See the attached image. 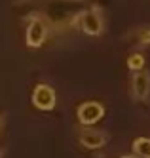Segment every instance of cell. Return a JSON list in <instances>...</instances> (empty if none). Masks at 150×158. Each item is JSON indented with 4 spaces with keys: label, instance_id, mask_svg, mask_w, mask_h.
Masks as SVG:
<instances>
[{
    "label": "cell",
    "instance_id": "obj_2",
    "mask_svg": "<svg viewBox=\"0 0 150 158\" xmlns=\"http://www.w3.org/2000/svg\"><path fill=\"white\" fill-rule=\"evenodd\" d=\"M76 23L84 35L89 36H99L105 31V19H103V12L97 4H93L89 10L76 15Z\"/></svg>",
    "mask_w": 150,
    "mask_h": 158
},
{
    "label": "cell",
    "instance_id": "obj_5",
    "mask_svg": "<svg viewBox=\"0 0 150 158\" xmlns=\"http://www.w3.org/2000/svg\"><path fill=\"white\" fill-rule=\"evenodd\" d=\"M131 99L135 101H148L150 99V73L148 71H137L131 74L129 82Z\"/></svg>",
    "mask_w": 150,
    "mask_h": 158
},
{
    "label": "cell",
    "instance_id": "obj_3",
    "mask_svg": "<svg viewBox=\"0 0 150 158\" xmlns=\"http://www.w3.org/2000/svg\"><path fill=\"white\" fill-rule=\"evenodd\" d=\"M103 116H105V105H101L99 101H84L76 109V118L82 126H93Z\"/></svg>",
    "mask_w": 150,
    "mask_h": 158
},
{
    "label": "cell",
    "instance_id": "obj_12",
    "mask_svg": "<svg viewBox=\"0 0 150 158\" xmlns=\"http://www.w3.org/2000/svg\"><path fill=\"white\" fill-rule=\"evenodd\" d=\"M0 158H2V151H0Z\"/></svg>",
    "mask_w": 150,
    "mask_h": 158
},
{
    "label": "cell",
    "instance_id": "obj_6",
    "mask_svg": "<svg viewBox=\"0 0 150 158\" xmlns=\"http://www.w3.org/2000/svg\"><path fill=\"white\" fill-rule=\"evenodd\" d=\"M78 141L86 149H101L108 141V135L101 130H91V128H82L78 131Z\"/></svg>",
    "mask_w": 150,
    "mask_h": 158
},
{
    "label": "cell",
    "instance_id": "obj_4",
    "mask_svg": "<svg viewBox=\"0 0 150 158\" xmlns=\"http://www.w3.org/2000/svg\"><path fill=\"white\" fill-rule=\"evenodd\" d=\"M32 105L40 110H53L57 105V94L50 84H36L32 89Z\"/></svg>",
    "mask_w": 150,
    "mask_h": 158
},
{
    "label": "cell",
    "instance_id": "obj_8",
    "mask_svg": "<svg viewBox=\"0 0 150 158\" xmlns=\"http://www.w3.org/2000/svg\"><path fill=\"white\" fill-rule=\"evenodd\" d=\"M144 65H146V61H144V55H143V53H131L129 57H128V69H129L131 73L143 71Z\"/></svg>",
    "mask_w": 150,
    "mask_h": 158
},
{
    "label": "cell",
    "instance_id": "obj_9",
    "mask_svg": "<svg viewBox=\"0 0 150 158\" xmlns=\"http://www.w3.org/2000/svg\"><path fill=\"white\" fill-rule=\"evenodd\" d=\"M135 42L139 46H148L150 44V27H141L135 32Z\"/></svg>",
    "mask_w": 150,
    "mask_h": 158
},
{
    "label": "cell",
    "instance_id": "obj_1",
    "mask_svg": "<svg viewBox=\"0 0 150 158\" xmlns=\"http://www.w3.org/2000/svg\"><path fill=\"white\" fill-rule=\"evenodd\" d=\"M50 36V21L42 14H30L27 21V31H25V42L27 46L36 50L42 48V44Z\"/></svg>",
    "mask_w": 150,
    "mask_h": 158
},
{
    "label": "cell",
    "instance_id": "obj_10",
    "mask_svg": "<svg viewBox=\"0 0 150 158\" xmlns=\"http://www.w3.org/2000/svg\"><path fill=\"white\" fill-rule=\"evenodd\" d=\"M120 158H141V156H137V154H122Z\"/></svg>",
    "mask_w": 150,
    "mask_h": 158
},
{
    "label": "cell",
    "instance_id": "obj_7",
    "mask_svg": "<svg viewBox=\"0 0 150 158\" xmlns=\"http://www.w3.org/2000/svg\"><path fill=\"white\" fill-rule=\"evenodd\" d=\"M133 152L141 158H150V139L148 137L133 139Z\"/></svg>",
    "mask_w": 150,
    "mask_h": 158
},
{
    "label": "cell",
    "instance_id": "obj_11",
    "mask_svg": "<svg viewBox=\"0 0 150 158\" xmlns=\"http://www.w3.org/2000/svg\"><path fill=\"white\" fill-rule=\"evenodd\" d=\"M2 124H4V116L0 114V130H2Z\"/></svg>",
    "mask_w": 150,
    "mask_h": 158
}]
</instances>
